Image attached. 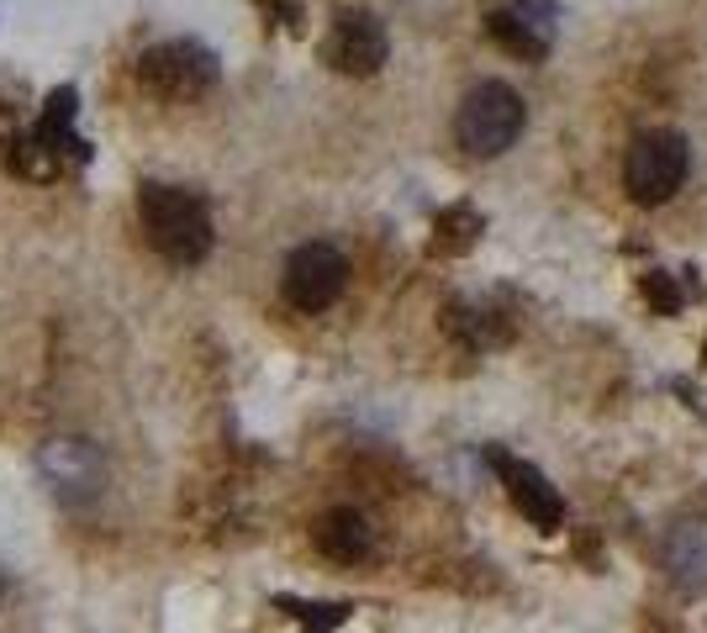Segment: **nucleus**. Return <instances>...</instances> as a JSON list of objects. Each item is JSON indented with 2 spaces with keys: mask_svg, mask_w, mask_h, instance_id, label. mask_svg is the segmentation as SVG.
<instances>
[{
  "mask_svg": "<svg viewBox=\"0 0 707 633\" xmlns=\"http://www.w3.org/2000/svg\"><path fill=\"white\" fill-rule=\"evenodd\" d=\"M138 222H143V238L170 265H201L206 248H212V222L206 206L180 185H143L138 191Z\"/></svg>",
  "mask_w": 707,
  "mask_h": 633,
  "instance_id": "obj_1",
  "label": "nucleus"
},
{
  "mask_svg": "<svg viewBox=\"0 0 707 633\" xmlns=\"http://www.w3.org/2000/svg\"><path fill=\"white\" fill-rule=\"evenodd\" d=\"M523 117H528V111H523V96H517L513 85L486 79V85H475V90L460 100L454 138H460L464 153H475V159H496V153H507V148L517 143Z\"/></svg>",
  "mask_w": 707,
  "mask_h": 633,
  "instance_id": "obj_2",
  "label": "nucleus"
},
{
  "mask_svg": "<svg viewBox=\"0 0 707 633\" xmlns=\"http://www.w3.org/2000/svg\"><path fill=\"white\" fill-rule=\"evenodd\" d=\"M686 164H692V153H686L682 132H665V127H660V132H639L634 148H629V159H623L629 195H634L639 206H660V201H671V195L682 191Z\"/></svg>",
  "mask_w": 707,
  "mask_h": 633,
  "instance_id": "obj_3",
  "label": "nucleus"
},
{
  "mask_svg": "<svg viewBox=\"0 0 707 633\" xmlns=\"http://www.w3.org/2000/svg\"><path fill=\"white\" fill-rule=\"evenodd\" d=\"M343 280H349V265L328 244H301L286 259V301L296 312H328L343 296Z\"/></svg>",
  "mask_w": 707,
  "mask_h": 633,
  "instance_id": "obj_4",
  "label": "nucleus"
},
{
  "mask_svg": "<svg viewBox=\"0 0 707 633\" xmlns=\"http://www.w3.org/2000/svg\"><path fill=\"white\" fill-rule=\"evenodd\" d=\"M38 475L49 481L58 502H90L106 486V460L85 439H49L38 449Z\"/></svg>",
  "mask_w": 707,
  "mask_h": 633,
  "instance_id": "obj_5",
  "label": "nucleus"
},
{
  "mask_svg": "<svg viewBox=\"0 0 707 633\" xmlns=\"http://www.w3.org/2000/svg\"><path fill=\"white\" fill-rule=\"evenodd\" d=\"M138 79L164 100H191L217 79V58H212L206 49H195V43H164V49L143 53Z\"/></svg>",
  "mask_w": 707,
  "mask_h": 633,
  "instance_id": "obj_6",
  "label": "nucleus"
},
{
  "mask_svg": "<svg viewBox=\"0 0 707 633\" xmlns=\"http://www.w3.org/2000/svg\"><path fill=\"white\" fill-rule=\"evenodd\" d=\"M328 64L339 74H375L386 64V26L369 11H343L333 32H328Z\"/></svg>",
  "mask_w": 707,
  "mask_h": 633,
  "instance_id": "obj_7",
  "label": "nucleus"
},
{
  "mask_svg": "<svg viewBox=\"0 0 707 633\" xmlns=\"http://www.w3.org/2000/svg\"><path fill=\"white\" fill-rule=\"evenodd\" d=\"M496 470H502V481H507V496H513V507L534 523V528H544V534H555L565 523V502L560 491L549 486L544 475H538L534 464L523 460H507V454H496Z\"/></svg>",
  "mask_w": 707,
  "mask_h": 633,
  "instance_id": "obj_8",
  "label": "nucleus"
},
{
  "mask_svg": "<svg viewBox=\"0 0 707 633\" xmlns=\"http://www.w3.org/2000/svg\"><path fill=\"white\" fill-rule=\"evenodd\" d=\"M312 538H318L322 555H328V560H339V565H360V560H369V549H375V534H369V523L354 507L322 512L318 528H312Z\"/></svg>",
  "mask_w": 707,
  "mask_h": 633,
  "instance_id": "obj_9",
  "label": "nucleus"
},
{
  "mask_svg": "<svg viewBox=\"0 0 707 633\" xmlns=\"http://www.w3.org/2000/svg\"><path fill=\"white\" fill-rule=\"evenodd\" d=\"M665 565L682 586H707V523H682L665 538Z\"/></svg>",
  "mask_w": 707,
  "mask_h": 633,
  "instance_id": "obj_10",
  "label": "nucleus"
},
{
  "mask_svg": "<svg viewBox=\"0 0 707 633\" xmlns=\"http://www.w3.org/2000/svg\"><path fill=\"white\" fill-rule=\"evenodd\" d=\"M486 32L507 53H517V58H538V53L549 49V32H544V26H534V17H528V11H491Z\"/></svg>",
  "mask_w": 707,
  "mask_h": 633,
  "instance_id": "obj_11",
  "label": "nucleus"
},
{
  "mask_svg": "<svg viewBox=\"0 0 707 633\" xmlns=\"http://www.w3.org/2000/svg\"><path fill=\"white\" fill-rule=\"evenodd\" d=\"M644 296L655 301L660 312H682V291L671 286V275H650V280H644Z\"/></svg>",
  "mask_w": 707,
  "mask_h": 633,
  "instance_id": "obj_12",
  "label": "nucleus"
},
{
  "mask_svg": "<svg viewBox=\"0 0 707 633\" xmlns=\"http://www.w3.org/2000/svg\"><path fill=\"white\" fill-rule=\"evenodd\" d=\"M703 360H707V348H703Z\"/></svg>",
  "mask_w": 707,
  "mask_h": 633,
  "instance_id": "obj_13",
  "label": "nucleus"
}]
</instances>
